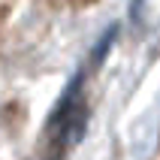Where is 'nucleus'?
<instances>
[{"label":"nucleus","instance_id":"obj_1","mask_svg":"<svg viewBox=\"0 0 160 160\" xmlns=\"http://www.w3.org/2000/svg\"><path fill=\"white\" fill-rule=\"evenodd\" d=\"M85 127H88V106L82 100V82H76L67 94L61 97L58 109L52 112V145L54 154H63L70 145H76L85 136Z\"/></svg>","mask_w":160,"mask_h":160}]
</instances>
